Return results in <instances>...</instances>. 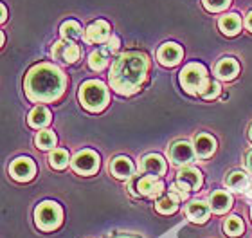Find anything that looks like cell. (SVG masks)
Instances as JSON below:
<instances>
[{
	"label": "cell",
	"instance_id": "obj_7",
	"mask_svg": "<svg viewBox=\"0 0 252 238\" xmlns=\"http://www.w3.org/2000/svg\"><path fill=\"white\" fill-rule=\"evenodd\" d=\"M130 191L133 195H142V197H158L164 191V182L158 180L155 175H144L137 180L135 184L130 186Z\"/></svg>",
	"mask_w": 252,
	"mask_h": 238
},
{
	"label": "cell",
	"instance_id": "obj_9",
	"mask_svg": "<svg viewBox=\"0 0 252 238\" xmlns=\"http://www.w3.org/2000/svg\"><path fill=\"white\" fill-rule=\"evenodd\" d=\"M168 155H169V163L173 164V166L184 168V166L193 163L196 152H194V146H191L188 141H177V143L168 150Z\"/></svg>",
	"mask_w": 252,
	"mask_h": 238
},
{
	"label": "cell",
	"instance_id": "obj_24",
	"mask_svg": "<svg viewBox=\"0 0 252 238\" xmlns=\"http://www.w3.org/2000/svg\"><path fill=\"white\" fill-rule=\"evenodd\" d=\"M108 51L105 49H97L89 56V67L92 70H103L108 64Z\"/></svg>",
	"mask_w": 252,
	"mask_h": 238
},
{
	"label": "cell",
	"instance_id": "obj_34",
	"mask_svg": "<svg viewBox=\"0 0 252 238\" xmlns=\"http://www.w3.org/2000/svg\"><path fill=\"white\" fill-rule=\"evenodd\" d=\"M245 166H247L249 171H252V150H251V152H249V155H247V161H245Z\"/></svg>",
	"mask_w": 252,
	"mask_h": 238
},
{
	"label": "cell",
	"instance_id": "obj_22",
	"mask_svg": "<svg viewBox=\"0 0 252 238\" xmlns=\"http://www.w3.org/2000/svg\"><path fill=\"white\" fill-rule=\"evenodd\" d=\"M225 184L232 191H245L249 186V175L245 171H232L225 179Z\"/></svg>",
	"mask_w": 252,
	"mask_h": 238
},
{
	"label": "cell",
	"instance_id": "obj_32",
	"mask_svg": "<svg viewBox=\"0 0 252 238\" xmlns=\"http://www.w3.org/2000/svg\"><path fill=\"white\" fill-rule=\"evenodd\" d=\"M119 45H121V42H119V38L116 36V34H112L110 38H108V43H106V51L110 54L117 53L119 51Z\"/></svg>",
	"mask_w": 252,
	"mask_h": 238
},
{
	"label": "cell",
	"instance_id": "obj_3",
	"mask_svg": "<svg viewBox=\"0 0 252 238\" xmlns=\"http://www.w3.org/2000/svg\"><path fill=\"white\" fill-rule=\"evenodd\" d=\"M79 101L89 112H101L108 103V89L97 79H89L79 87Z\"/></svg>",
	"mask_w": 252,
	"mask_h": 238
},
{
	"label": "cell",
	"instance_id": "obj_4",
	"mask_svg": "<svg viewBox=\"0 0 252 238\" xmlns=\"http://www.w3.org/2000/svg\"><path fill=\"white\" fill-rule=\"evenodd\" d=\"M207 79V69L202 64H188L180 70V85L188 94H200Z\"/></svg>",
	"mask_w": 252,
	"mask_h": 238
},
{
	"label": "cell",
	"instance_id": "obj_5",
	"mask_svg": "<svg viewBox=\"0 0 252 238\" xmlns=\"http://www.w3.org/2000/svg\"><path fill=\"white\" fill-rule=\"evenodd\" d=\"M63 211L56 202H42L40 206L34 209V222L42 231H53L62 224Z\"/></svg>",
	"mask_w": 252,
	"mask_h": 238
},
{
	"label": "cell",
	"instance_id": "obj_14",
	"mask_svg": "<svg viewBox=\"0 0 252 238\" xmlns=\"http://www.w3.org/2000/svg\"><path fill=\"white\" fill-rule=\"evenodd\" d=\"M139 171H142V173H146V175L160 177V175L166 173V161L157 154H150L141 161Z\"/></svg>",
	"mask_w": 252,
	"mask_h": 238
},
{
	"label": "cell",
	"instance_id": "obj_30",
	"mask_svg": "<svg viewBox=\"0 0 252 238\" xmlns=\"http://www.w3.org/2000/svg\"><path fill=\"white\" fill-rule=\"evenodd\" d=\"M204 2V7L211 13H218V11H223L231 5V0H202Z\"/></svg>",
	"mask_w": 252,
	"mask_h": 238
},
{
	"label": "cell",
	"instance_id": "obj_16",
	"mask_svg": "<svg viewBox=\"0 0 252 238\" xmlns=\"http://www.w3.org/2000/svg\"><path fill=\"white\" fill-rule=\"evenodd\" d=\"M240 72V65L234 58H221L215 67V76L221 81H231Z\"/></svg>",
	"mask_w": 252,
	"mask_h": 238
},
{
	"label": "cell",
	"instance_id": "obj_37",
	"mask_svg": "<svg viewBox=\"0 0 252 238\" xmlns=\"http://www.w3.org/2000/svg\"><path fill=\"white\" fill-rule=\"evenodd\" d=\"M249 137H251V141H252V127H251V130H249Z\"/></svg>",
	"mask_w": 252,
	"mask_h": 238
},
{
	"label": "cell",
	"instance_id": "obj_17",
	"mask_svg": "<svg viewBox=\"0 0 252 238\" xmlns=\"http://www.w3.org/2000/svg\"><path fill=\"white\" fill-rule=\"evenodd\" d=\"M211 213V206L204 201H191L186 207V215L191 222L194 224H204Z\"/></svg>",
	"mask_w": 252,
	"mask_h": 238
},
{
	"label": "cell",
	"instance_id": "obj_11",
	"mask_svg": "<svg viewBox=\"0 0 252 238\" xmlns=\"http://www.w3.org/2000/svg\"><path fill=\"white\" fill-rule=\"evenodd\" d=\"M110 38V24L105 20L92 22L85 31V42L87 43H103Z\"/></svg>",
	"mask_w": 252,
	"mask_h": 238
},
{
	"label": "cell",
	"instance_id": "obj_18",
	"mask_svg": "<svg viewBox=\"0 0 252 238\" xmlns=\"http://www.w3.org/2000/svg\"><path fill=\"white\" fill-rule=\"evenodd\" d=\"M193 146H194V152H196V155H198L200 159H207L215 154L216 141L209 134H198V136H194Z\"/></svg>",
	"mask_w": 252,
	"mask_h": 238
},
{
	"label": "cell",
	"instance_id": "obj_23",
	"mask_svg": "<svg viewBox=\"0 0 252 238\" xmlns=\"http://www.w3.org/2000/svg\"><path fill=\"white\" fill-rule=\"evenodd\" d=\"M179 199L173 195V193H169V195L162 197V199H158L155 207H157L158 213H162V215H171V213L177 211V207H179Z\"/></svg>",
	"mask_w": 252,
	"mask_h": 238
},
{
	"label": "cell",
	"instance_id": "obj_31",
	"mask_svg": "<svg viewBox=\"0 0 252 238\" xmlns=\"http://www.w3.org/2000/svg\"><path fill=\"white\" fill-rule=\"evenodd\" d=\"M169 193H173L179 201H186L188 199V190L180 182H173V184L169 186Z\"/></svg>",
	"mask_w": 252,
	"mask_h": 238
},
{
	"label": "cell",
	"instance_id": "obj_10",
	"mask_svg": "<svg viewBox=\"0 0 252 238\" xmlns=\"http://www.w3.org/2000/svg\"><path fill=\"white\" fill-rule=\"evenodd\" d=\"M9 173L18 182H27V180H31L34 177V173H36V164L32 163L29 157H18L11 163Z\"/></svg>",
	"mask_w": 252,
	"mask_h": 238
},
{
	"label": "cell",
	"instance_id": "obj_33",
	"mask_svg": "<svg viewBox=\"0 0 252 238\" xmlns=\"http://www.w3.org/2000/svg\"><path fill=\"white\" fill-rule=\"evenodd\" d=\"M245 26H247V29L252 33V11H249V15L245 16Z\"/></svg>",
	"mask_w": 252,
	"mask_h": 238
},
{
	"label": "cell",
	"instance_id": "obj_26",
	"mask_svg": "<svg viewBox=\"0 0 252 238\" xmlns=\"http://www.w3.org/2000/svg\"><path fill=\"white\" fill-rule=\"evenodd\" d=\"M49 164L53 166L54 170H63L67 168L68 164V154L62 148H54L51 154H49Z\"/></svg>",
	"mask_w": 252,
	"mask_h": 238
},
{
	"label": "cell",
	"instance_id": "obj_1",
	"mask_svg": "<svg viewBox=\"0 0 252 238\" xmlns=\"http://www.w3.org/2000/svg\"><path fill=\"white\" fill-rule=\"evenodd\" d=\"M148 74V58L139 51L119 54L108 74L112 89L121 96H131L141 89Z\"/></svg>",
	"mask_w": 252,
	"mask_h": 238
},
{
	"label": "cell",
	"instance_id": "obj_35",
	"mask_svg": "<svg viewBox=\"0 0 252 238\" xmlns=\"http://www.w3.org/2000/svg\"><path fill=\"white\" fill-rule=\"evenodd\" d=\"M0 9H2V16H0V20L5 22V18H7V9H5V5H4V4L0 5Z\"/></svg>",
	"mask_w": 252,
	"mask_h": 238
},
{
	"label": "cell",
	"instance_id": "obj_25",
	"mask_svg": "<svg viewBox=\"0 0 252 238\" xmlns=\"http://www.w3.org/2000/svg\"><path fill=\"white\" fill-rule=\"evenodd\" d=\"M83 29H81V26H79L76 20H67L63 22L62 27H60V33H62L63 40H76V38H79L81 34H83Z\"/></svg>",
	"mask_w": 252,
	"mask_h": 238
},
{
	"label": "cell",
	"instance_id": "obj_36",
	"mask_svg": "<svg viewBox=\"0 0 252 238\" xmlns=\"http://www.w3.org/2000/svg\"><path fill=\"white\" fill-rule=\"evenodd\" d=\"M245 193H247L249 199H252V182H249V186H247V190H245Z\"/></svg>",
	"mask_w": 252,
	"mask_h": 238
},
{
	"label": "cell",
	"instance_id": "obj_15",
	"mask_svg": "<svg viewBox=\"0 0 252 238\" xmlns=\"http://www.w3.org/2000/svg\"><path fill=\"white\" fill-rule=\"evenodd\" d=\"M133 171H135V166L130 159L125 157V155H119L110 163V173L116 177V179L128 180L133 177Z\"/></svg>",
	"mask_w": 252,
	"mask_h": 238
},
{
	"label": "cell",
	"instance_id": "obj_12",
	"mask_svg": "<svg viewBox=\"0 0 252 238\" xmlns=\"http://www.w3.org/2000/svg\"><path fill=\"white\" fill-rule=\"evenodd\" d=\"M182 54H184V53H182V47H180L179 43L168 42V43H164L162 47L158 49L157 58H158V62L164 65V67H175V65L182 60Z\"/></svg>",
	"mask_w": 252,
	"mask_h": 238
},
{
	"label": "cell",
	"instance_id": "obj_2",
	"mask_svg": "<svg viewBox=\"0 0 252 238\" xmlns=\"http://www.w3.org/2000/svg\"><path fill=\"white\" fill-rule=\"evenodd\" d=\"M67 78L53 64H38L26 74V96L34 103H51L63 94Z\"/></svg>",
	"mask_w": 252,
	"mask_h": 238
},
{
	"label": "cell",
	"instance_id": "obj_13",
	"mask_svg": "<svg viewBox=\"0 0 252 238\" xmlns=\"http://www.w3.org/2000/svg\"><path fill=\"white\" fill-rule=\"evenodd\" d=\"M177 182H180L188 191H194L202 186V173L193 166H184L177 173Z\"/></svg>",
	"mask_w": 252,
	"mask_h": 238
},
{
	"label": "cell",
	"instance_id": "obj_19",
	"mask_svg": "<svg viewBox=\"0 0 252 238\" xmlns=\"http://www.w3.org/2000/svg\"><path fill=\"white\" fill-rule=\"evenodd\" d=\"M209 206L215 213L221 215V213H225V211H229V209H231L232 197L229 195L227 191L218 190V191H215V193H211V195H209Z\"/></svg>",
	"mask_w": 252,
	"mask_h": 238
},
{
	"label": "cell",
	"instance_id": "obj_27",
	"mask_svg": "<svg viewBox=\"0 0 252 238\" xmlns=\"http://www.w3.org/2000/svg\"><path fill=\"white\" fill-rule=\"evenodd\" d=\"M34 143H36L38 148L42 150H51L56 146V136H54L51 130H42V132L36 134L34 137Z\"/></svg>",
	"mask_w": 252,
	"mask_h": 238
},
{
	"label": "cell",
	"instance_id": "obj_8",
	"mask_svg": "<svg viewBox=\"0 0 252 238\" xmlns=\"http://www.w3.org/2000/svg\"><path fill=\"white\" fill-rule=\"evenodd\" d=\"M51 54H53L54 60H58L62 64H76L81 56V49L79 45H76L70 40H62V42H56L51 49Z\"/></svg>",
	"mask_w": 252,
	"mask_h": 238
},
{
	"label": "cell",
	"instance_id": "obj_29",
	"mask_svg": "<svg viewBox=\"0 0 252 238\" xmlns=\"http://www.w3.org/2000/svg\"><path fill=\"white\" fill-rule=\"evenodd\" d=\"M223 229H225V233L229 237H238V235H242L243 231V222L240 217H229L223 224Z\"/></svg>",
	"mask_w": 252,
	"mask_h": 238
},
{
	"label": "cell",
	"instance_id": "obj_28",
	"mask_svg": "<svg viewBox=\"0 0 252 238\" xmlns=\"http://www.w3.org/2000/svg\"><path fill=\"white\" fill-rule=\"evenodd\" d=\"M221 92V87L218 81H215V79H207L204 85V89L200 90V96L204 98V100H215V98H218Z\"/></svg>",
	"mask_w": 252,
	"mask_h": 238
},
{
	"label": "cell",
	"instance_id": "obj_6",
	"mask_svg": "<svg viewBox=\"0 0 252 238\" xmlns=\"http://www.w3.org/2000/svg\"><path fill=\"white\" fill-rule=\"evenodd\" d=\"M70 166L79 175H92L99 168V155L92 150H81L74 155V159L70 161Z\"/></svg>",
	"mask_w": 252,
	"mask_h": 238
},
{
	"label": "cell",
	"instance_id": "obj_38",
	"mask_svg": "<svg viewBox=\"0 0 252 238\" xmlns=\"http://www.w3.org/2000/svg\"><path fill=\"white\" fill-rule=\"evenodd\" d=\"M251 218H252V209H251Z\"/></svg>",
	"mask_w": 252,
	"mask_h": 238
},
{
	"label": "cell",
	"instance_id": "obj_20",
	"mask_svg": "<svg viewBox=\"0 0 252 238\" xmlns=\"http://www.w3.org/2000/svg\"><path fill=\"white\" fill-rule=\"evenodd\" d=\"M218 27H220V31L227 36H234L240 33L242 29V18L236 15V13H229V15H223L218 20Z\"/></svg>",
	"mask_w": 252,
	"mask_h": 238
},
{
	"label": "cell",
	"instance_id": "obj_21",
	"mask_svg": "<svg viewBox=\"0 0 252 238\" xmlns=\"http://www.w3.org/2000/svg\"><path fill=\"white\" fill-rule=\"evenodd\" d=\"M49 123H51V112H49V108H45V106H34L31 114H29V125L32 128L40 130V128L47 127Z\"/></svg>",
	"mask_w": 252,
	"mask_h": 238
}]
</instances>
